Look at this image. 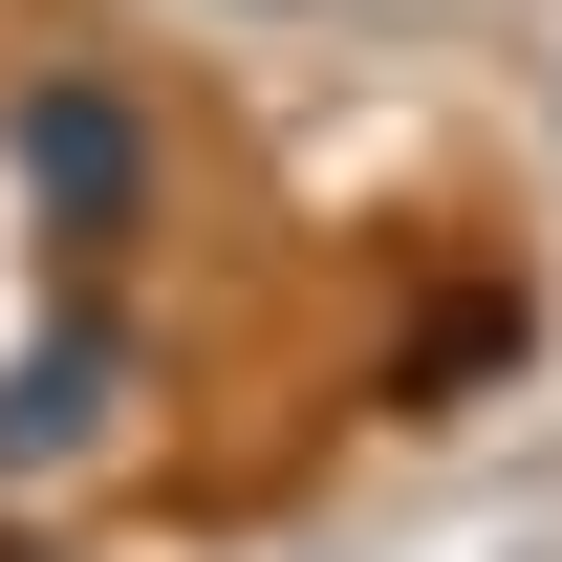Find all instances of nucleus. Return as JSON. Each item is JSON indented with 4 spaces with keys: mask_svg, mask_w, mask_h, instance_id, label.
<instances>
[{
    "mask_svg": "<svg viewBox=\"0 0 562 562\" xmlns=\"http://www.w3.org/2000/svg\"><path fill=\"white\" fill-rule=\"evenodd\" d=\"M497 368H541V281H432V303H412V347L368 368V390H390L412 432H454Z\"/></svg>",
    "mask_w": 562,
    "mask_h": 562,
    "instance_id": "nucleus-3",
    "label": "nucleus"
},
{
    "mask_svg": "<svg viewBox=\"0 0 562 562\" xmlns=\"http://www.w3.org/2000/svg\"><path fill=\"white\" fill-rule=\"evenodd\" d=\"M0 562H66V541H44V497H22V519H0Z\"/></svg>",
    "mask_w": 562,
    "mask_h": 562,
    "instance_id": "nucleus-4",
    "label": "nucleus"
},
{
    "mask_svg": "<svg viewBox=\"0 0 562 562\" xmlns=\"http://www.w3.org/2000/svg\"><path fill=\"white\" fill-rule=\"evenodd\" d=\"M238 22H281V0H238Z\"/></svg>",
    "mask_w": 562,
    "mask_h": 562,
    "instance_id": "nucleus-5",
    "label": "nucleus"
},
{
    "mask_svg": "<svg viewBox=\"0 0 562 562\" xmlns=\"http://www.w3.org/2000/svg\"><path fill=\"white\" fill-rule=\"evenodd\" d=\"M131 412H151V325L109 281H66V303L0 347V497H66L87 454H131Z\"/></svg>",
    "mask_w": 562,
    "mask_h": 562,
    "instance_id": "nucleus-2",
    "label": "nucleus"
},
{
    "mask_svg": "<svg viewBox=\"0 0 562 562\" xmlns=\"http://www.w3.org/2000/svg\"><path fill=\"white\" fill-rule=\"evenodd\" d=\"M0 195L66 281H131V238L173 216V131H151L131 66H22L0 87Z\"/></svg>",
    "mask_w": 562,
    "mask_h": 562,
    "instance_id": "nucleus-1",
    "label": "nucleus"
}]
</instances>
